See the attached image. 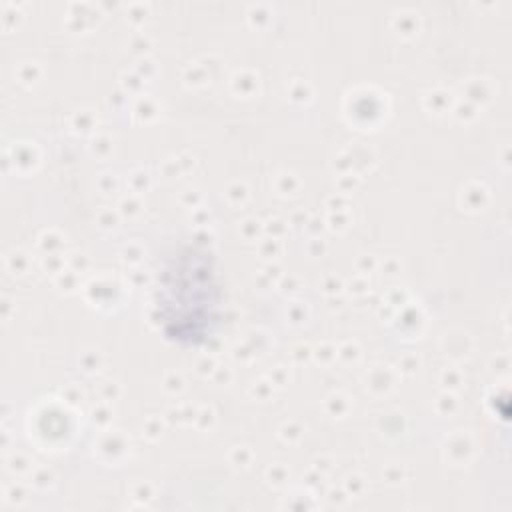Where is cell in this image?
<instances>
[{
  "label": "cell",
  "mask_w": 512,
  "mask_h": 512,
  "mask_svg": "<svg viewBox=\"0 0 512 512\" xmlns=\"http://www.w3.org/2000/svg\"><path fill=\"white\" fill-rule=\"evenodd\" d=\"M188 304L194 306L206 328L214 332L218 322L216 312L220 304V290L210 256L192 248L180 252L160 278L158 312L168 338H176Z\"/></svg>",
  "instance_id": "obj_1"
}]
</instances>
